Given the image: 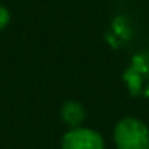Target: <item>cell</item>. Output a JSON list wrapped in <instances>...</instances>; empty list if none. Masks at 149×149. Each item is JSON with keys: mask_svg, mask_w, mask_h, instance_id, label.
<instances>
[{"mask_svg": "<svg viewBox=\"0 0 149 149\" xmlns=\"http://www.w3.org/2000/svg\"><path fill=\"white\" fill-rule=\"evenodd\" d=\"M62 149H105V143L98 132L76 127L63 135Z\"/></svg>", "mask_w": 149, "mask_h": 149, "instance_id": "obj_2", "label": "cell"}, {"mask_svg": "<svg viewBox=\"0 0 149 149\" xmlns=\"http://www.w3.org/2000/svg\"><path fill=\"white\" fill-rule=\"evenodd\" d=\"M60 116H62L63 122L67 125H70L72 129H76L83 124L86 113H84V108L81 103H78L74 100H67L60 108Z\"/></svg>", "mask_w": 149, "mask_h": 149, "instance_id": "obj_3", "label": "cell"}, {"mask_svg": "<svg viewBox=\"0 0 149 149\" xmlns=\"http://www.w3.org/2000/svg\"><path fill=\"white\" fill-rule=\"evenodd\" d=\"M113 135L118 149H149V129L135 118L119 120Z\"/></svg>", "mask_w": 149, "mask_h": 149, "instance_id": "obj_1", "label": "cell"}, {"mask_svg": "<svg viewBox=\"0 0 149 149\" xmlns=\"http://www.w3.org/2000/svg\"><path fill=\"white\" fill-rule=\"evenodd\" d=\"M10 22V11L5 6H0V30L5 29Z\"/></svg>", "mask_w": 149, "mask_h": 149, "instance_id": "obj_4", "label": "cell"}]
</instances>
